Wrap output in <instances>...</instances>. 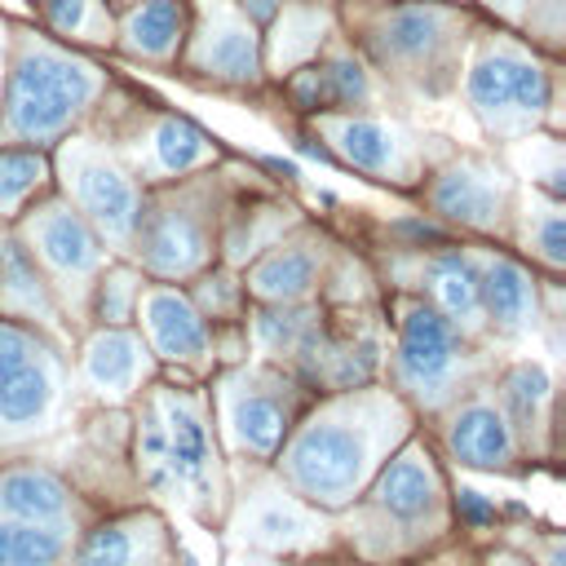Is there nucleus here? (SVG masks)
I'll list each match as a JSON object with an SVG mask.
<instances>
[{"label": "nucleus", "instance_id": "9", "mask_svg": "<svg viewBox=\"0 0 566 566\" xmlns=\"http://www.w3.org/2000/svg\"><path fill=\"white\" fill-rule=\"evenodd\" d=\"M447 447L460 464H473V469H513V429L509 420L486 407V402H473L455 416L451 433H447Z\"/></svg>", "mask_w": 566, "mask_h": 566}, {"label": "nucleus", "instance_id": "15", "mask_svg": "<svg viewBox=\"0 0 566 566\" xmlns=\"http://www.w3.org/2000/svg\"><path fill=\"white\" fill-rule=\"evenodd\" d=\"M226 424H230V438H234L239 451L270 455L279 447V438H283V407L270 394L239 389L226 402Z\"/></svg>", "mask_w": 566, "mask_h": 566}, {"label": "nucleus", "instance_id": "27", "mask_svg": "<svg viewBox=\"0 0 566 566\" xmlns=\"http://www.w3.org/2000/svg\"><path fill=\"white\" fill-rule=\"evenodd\" d=\"M155 150H159V164L168 172H186V168H195L212 155V142L186 119H164L159 133H155Z\"/></svg>", "mask_w": 566, "mask_h": 566}, {"label": "nucleus", "instance_id": "25", "mask_svg": "<svg viewBox=\"0 0 566 566\" xmlns=\"http://www.w3.org/2000/svg\"><path fill=\"white\" fill-rule=\"evenodd\" d=\"M433 296L442 301V310H447L451 318L478 323V310H482V301H478V270H473L469 261L442 256V261L433 265Z\"/></svg>", "mask_w": 566, "mask_h": 566}, {"label": "nucleus", "instance_id": "11", "mask_svg": "<svg viewBox=\"0 0 566 566\" xmlns=\"http://www.w3.org/2000/svg\"><path fill=\"white\" fill-rule=\"evenodd\" d=\"M40 256L62 274H88L97 265V239L71 208H44L31 226Z\"/></svg>", "mask_w": 566, "mask_h": 566}, {"label": "nucleus", "instance_id": "40", "mask_svg": "<svg viewBox=\"0 0 566 566\" xmlns=\"http://www.w3.org/2000/svg\"><path fill=\"white\" fill-rule=\"evenodd\" d=\"M491 4H500V9H517L522 0H491Z\"/></svg>", "mask_w": 566, "mask_h": 566}, {"label": "nucleus", "instance_id": "31", "mask_svg": "<svg viewBox=\"0 0 566 566\" xmlns=\"http://www.w3.org/2000/svg\"><path fill=\"white\" fill-rule=\"evenodd\" d=\"M301 327H305V314H292V310H270V314L256 318V336H261V345H270V349L296 345Z\"/></svg>", "mask_w": 566, "mask_h": 566}, {"label": "nucleus", "instance_id": "26", "mask_svg": "<svg viewBox=\"0 0 566 566\" xmlns=\"http://www.w3.org/2000/svg\"><path fill=\"white\" fill-rule=\"evenodd\" d=\"M181 35V9L177 0H146L133 18H128V44L137 53H168L172 40Z\"/></svg>", "mask_w": 566, "mask_h": 566}, {"label": "nucleus", "instance_id": "23", "mask_svg": "<svg viewBox=\"0 0 566 566\" xmlns=\"http://www.w3.org/2000/svg\"><path fill=\"white\" fill-rule=\"evenodd\" d=\"M310 283H314V256L301 252V248L274 252V256L261 261L256 274H252V287H256L261 296H270V301H296Z\"/></svg>", "mask_w": 566, "mask_h": 566}, {"label": "nucleus", "instance_id": "39", "mask_svg": "<svg viewBox=\"0 0 566 566\" xmlns=\"http://www.w3.org/2000/svg\"><path fill=\"white\" fill-rule=\"evenodd\" d=\"M486 566H526V562H522V557H509V553H495Z\"/></svg>", "mask_w": 566, "mask_h": 566}, {"label": "nucleus", "instance_id": "35", "mask_svg": "<svg viewBox=\"0 0 566 566\" xmlns=\"http://www.w3.org/2000/svg\"><path fill=\"white\" fill-rule=\"evenodd\" d=\"M128 292H133V279L128 274H111V283L102 287V318L124 323L128 318Z\"/></svg>", "mask_w": 566, "mask_h": 566}, {"label": "nucleus", "instance_id": "37", "mask_svg": "<svg viewBox=\"0 0 566 566\" xmlns=\"http://www.w3.org/2000/svg\"><path fill=\"white\" fill-rule=\"evenodd\" d=\"M243 9H248L256 22H265V18H274V13H279V0H243Z\"/></svg>", "mask_w": 566, "mask_h": 566}, {"label": "nucleus", "instance_id": "20", "mask_svg": "<svg viewBox=\"0 0 566 566\" xmlns=\"http://www.w3.org/2000/svg\"><path fill=\"white\" fill-rule=\"evenodd\" d=\"M442 35V9L433 4H407V9H394L385 22H380V35H376V49L385 57H424Z\"/></svg>", "mask_w": 566, "mask_h": 566}, {"label": "nucleus", "instance_id": "3", "mask_svg": "<svg viewBox=\"0 0 566 566\" xmlns=\"http://www.w3.org/2000/svg\"><path fill=\"white\" fill-rule=\"evenodd\" d=\"M88 97H93L88 66L62 57L53 49H31L18 62V75H13V88H9V128L18 137H49Z\"/></svg>", "mask_w": 566, "mask_h": 566}, {"label": "nucleus", "instance_id": "24", "mask_svg": "<svg viewBox=\"0 0 566 566\" xmlns=\"http://www.w3.org/2000/svg\"><path fill=\"white\" fill-rule=\"evenodd\" d=\"M336 146H340V155L349 164H358L367 172H385L394 164V150H398L394 146V133L380 128V124H371V119H345L336 128Z\"/></svg>", "mask_w": 566, "mask_h": 566}, {"label": "nucleus", "instance_id": "5", "mask_svg": "<svg viewBox=\"0 0 566 566\" xmlns=\"http://www.w3.org/2000/svg\"><path fill=\"white\" fill-rule=\"evenodd\" d=\"M234 539L261 553H292L323 539V526L310 509H301L287 491H256L234 517Z\"/></svg>", "mask_w": 566, "mask_h": 566}, {"label": "nucleus", "instance_id": "8", "mask_svg": "<svg viewBox=\"0 0 566 566\" xmlns=\"http://www.w3.org/2000/svg\"><path fill=\"white\" fill-rule=\"evenodd\" d=\"M455 363V336L438 310H411L398 340V367L416 389H438L451 376Z\"/></svg>", "mask_w": 566, "mask_h": 566}, {"label": "nucleus", "instance_id": "4", "mask_svg": "<svg viewBox=\"0 0 566 566\" xmlns=\"http://www.w3.org/2000/svg\"><path fill=\"white\" fill-rule=\"evenodd\" d=\"M371 504L380 509L385 522L394 526H407V531H420L438 517L442 509V482L429 464V455L420 447H407L398 460H389L380 473H376V486H371Z\"/></svg>", "mask_w": 566, "mask_h": 566}, {"label": "nucleus", "instance_id": "16", "mask_svg": "<svg viewBox=\"0 0 566 566\" xmlns=\"http://www.w3.org/2000/svg\"><path fill=\"white\" fill-rule=\"evenodd\" d=\"M195 62L221 80H252L256 75V35L243 22H234L230 13H217Z\"/></svg>", "mask_w": 566, "mask_h": 566}, {"label": "nucleus", "instance_id": "36", "mask_svg": "<svg viewBox=\"0 0 566 566\" xmlns=\"http://www.w3.org/2000/svg\"><path fill=\"white\" fill-rule=\"evenodd\" d=\"M49 22L57 31H80L84 27V13H88V0H49Z\"/></svg>", "mask_w": 566, "mask_h": 566}, {"label": "nucleus", "instance_id": "12", "mask_svg": "<svg viewBox=\"0 0 566 566\" xmlns=\"http://www.w3.org/2000/svg\"><path fill=\"white\" fill-rule=\"evenodd\" d=\"M159 553L155 522H102L75 548V566H150Z\"/></svg>", "mask_w": 566, "mask_h": 566}, {"label": "nucleus", "instance_id": "17", "mask_svg": "<svg viewBox=\"0 0 566 566\" xmlns=\"http://www.w3.org/2000/svg\"><path fill=\"white\" fill-rule=\"evenodd\" d=\"M478 301L486 305V314L504 327H522L531 323V310H535V292H531V279L513 265V261H486L482 274H478Z\"/></svg>", "mask_w": 566, "mask_h": 566}, {"label": "nucleus", "instance_id": "1", "mask_svg": "<svg viewBox=\"0 0 566 566\" xmlns=\"http://www.w3.org/2000/svg\"><path fill=\"white\" fill-rule=\"evenodd\" d=\"M137 460L150 491L186 500L190 509L212 504V447L190 398L164 394L155 402V411L142 420Z\"/></svg>", "mask_w": 566, "mask_h": 566}, {"label": "nucleus", "instance_id": "14", "mask_svg": "<svg viewBox=\"0 0 566 566\" xmlns=\"http://www.w3.org/2000/svg\"><path fill=\"white\" fill-rule=\"evenodd\" d=\"M146 327L155 336V345L168 358H199L208 349V327L203 318L190 310L186 296L177 292H150L146 296Z\"/></svg>", "mask_w": 566, "mask_h": 566}, {"label": "nucleus", "instance_id": "7", "mask_svg": "<svg viewBox=\"0 0 566 566\" xmlns=\"http://www.w3.org/2000/svg\"><path fill=\"white\" fill-rule=\"evenodd\" d=\"M75 195L84 203V212L111 234V239H128L137 230V190L128 186V177L119 168H111L106 159L80 155L75 159Z\"/></svg>", "mask_w": 566, "mask_h": 566}, {"label": "nucleus", "instance_id": "28", "mask_svg": "<svg viewBox=\"0 0 566 566\" xmlns=\"http://www.w3.org/2000/svg\"><path fill=\"white\" fill-rule=\"evenodd\" d=\"M44 177V159L31 150H0V212H13L18 199Z\"/></svg>", "mask_w": 566, "mask_h": 566}, {"label": "nucleus", "instance_id": "18", "mask_svg": "<svg viewBox=\"0 0 566 566\" xmlns=\"http://www.w3.org/2000/svg\"><path fill=\"white\" fill-rule=\"evenodd\" d=\"M71 553L66 526H35L0 517V566H57Z\"/></svg>", "mask_w": 566, "mask_h": 566}, {"label": "nucleus", "instance_id": "13", "mask_svg": "<svg viewBox=\"0 0 566 566\" xmlns=\"http://www.w3.org/2000/svg\"><path fill=\"white\" fill-rule=\"evenodd\" d=\"M433 203L442 217L464 221V226H495L504 190L491 172L482 168H451L438 186H433Z\"/></svg>", "mask_w": 566, "mask_h": 566}, {"label": "nucleus", "instance_id": "22", "mask_svg": "<svg viewBox=\"0 0 566 566\" xmlns=\"http://www.w3.org/2000/svg\"><path fill=\"white\" fill-rule=\"evenodd\" d=\"M137 367H142V345L128 332H102L84 358L88 380L97 389H111V394H124L137 380Z\"/></svg>", "mask_w": 566, "mask_h": 566}, {"label": "nucleus", "instance_id": "30", "mask_svg": "<svg viewBox=\"0 0 566 566\" xmlns=\"http://www.w3.org/2000/svg\"><path fill=\"white\" fill-rule=\"evenodd\" d=\"M4 279H9V296H22L31 310H44L40 279H35L31 261L22 256V248H13V243H9V252H4Z\"/></svg>", "mask_w": 566, "mask_h": 566}, {"label": "nucleus", "instance_id": "33", "mask_svg": "<svg viewBox=\"0 0 566 566\" xmlns=\"http://www.w3.org/2000/svg\"><path fill=\"white\" fill-rule=\"evenodd\" d=\"M327 88H332V102H358V97H367V75L354 66V62H332L327 71Z\"/></svg>", "mask_w": 566, "mask_h": 566}, {"label": "nucleus", "instance_id": "10", "mask_svg": "<svg viewBox=\"0 0 566 566\" xmlns=\"http://www.w3.org/2000/svg\"><path fill=\"white\" fill-rule=\"evenodd\" d=\"M71 495L44 469H13L0 478V517L35 522V526H66Z\"/></svg>", "mask_w": 566, "mask_h": 566}, {"label": "nucleus", "instance_id": "29", "mask_svg": "<svg viewBox=\"0 0 566 566\" xmlns=\"http://www.w3.org/2000/svg\"><path fill=\"white\" fill-rule=\"evenodd\" d=\"M504 398H509L513 416L531 429L535 416H539V407H544V398H548V376L539 367H513L509 380H504Z\"/></svg>", "mask_w": 566, "mask_h": 566}, {"label": "nucleus", "instance_id": "34", "mask_svg": "<svg viewBox=\"0 0 566 566\" xmlns=\"http://www.w3.org/2000/svg\"><path fill=\"white\" fill-rule=\"evenodd\" d=\"M31 358H35V354H31V340H27L18 327H0V385H4L9 376H18Z\"/></svg>", "mask_w": 566, "mask_h": 566}, {"label": "nucleus", "instance_id": "6", "mask_svg": "<svg viewBox=\"0 0 566 566\" xmlns=\"http://www.w3.org/2000/svg\"><path fill=\"white\" fill-rule=\"evenodd\" d=\"M469 97L486 115H495V111L535 115L548 106V80L535 62H522L513 53H486L469 71Z\"/></svg>", "mask_w": 566, "mask_h": 566}, {"label": "nucleus", "instance_id": "19", "mask_svg": "<svg viewBox=\"0 0 566 566\" xmlns=\"http://www.w3.org/2000/svg\"><path fill=\"white\" fill-rule=\"evenodd\" d=\"M203 256V234L186 212H164L146 234V261L159 274H186Z\"/></svg>", "mask_w": 566, "mask_h": 566}, {"label": "nucleus", "instance_id": "32", "mask_svg": "<svg viewBox=\"0 0 566 566\" xmlns=\"http://www.w3.org/2000/svg\"><path fill=\"white\" fill-rule=\"evenodd\" d=\"M531 239H535V248H539L544 261H553V265L566 261V226H562V212L557 208H544L539 212V226H535Z\"/></svg>", "mask_w": 566, "mask_h": 566}, {"label": "nucleus", "instance_id": "38", "mask_svg": "<svg viewBox=\"0 0 566 566\" xmlns=\"http://www.w3.org/2000/svg\"><path fill=\"white\" fill-rule=\"evenodd\" d=\"M230 566H279L274 557H265V553H239Z\"/></svg>", "mask_w": 566, "mask_h": 566}, {"label": "nucleus", "instance_id": "21", "mask_svg": "<svg viewBox=\"0 0 566 566\" xmlns=\"http://www.w3.org/2000/svg\"><path fill=\"white\" fill-rule=\"evenodd\" d=\"M49 402H53V376H49L44 363L31 358L18 376H9L0 385V424L4 429H27V424L44 420Z\"/></svg>", "mask_w": 566, "mask_h": 566}, {"label": "nucleus", "instance_id": "2", "mask_svg": "<svg viewBox=\"0 0 566 566\" xmlns=\"http://www.w3.org/2000/svg\"><path fill=\"white\" fill-rule=\"evenodd\" d=\"M371 469H376L371 429L340 416L305 424L283 455V478L296 486V495H305L318 509L349 504L371 478Z\"/></svg>", "mask_w": 566, "mask_h": 566}]
</instances>
